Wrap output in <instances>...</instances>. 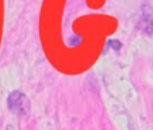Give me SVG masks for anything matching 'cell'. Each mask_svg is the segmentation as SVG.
I'll list each match as a JSON object with an SVG mask.
<instances>
[{
  "mask_svg": "<svg viewBox=\"0 0 153 130\" xmlns=\"http://www.w3.org/2000/svg\"><path fill=\"white\" fill-rule=\"evenodd\" d=\"M8 108L11 113L20 117H26L30 113V102L25 94L19 91H14L8 95Z\"/></svg>",
  "mask_w": 153,
  "mask_h": 130,
  "instance_id": "6da1fadb",
  "label": "cell"
},
{
  "mask_svg": "<svg viewBox=\"0 0 153 130\" xmlns=\"http://www.w3.org/2000/svg\"><path fill=\"white\" fill-rule=\"evenodd\" d=\"M141 29L146 34H152L153 31V16L150 7L145 6L142 8V16H141Z\"/></svg>",
  "mask_w": 153,
  "mask_h": 130,
  "instance_id": "7a4b0ae2",
  "label": "cell"
}]
</instances>
